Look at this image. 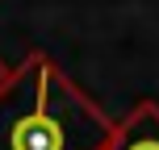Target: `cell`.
I'll list each match as a JSON object with an SVG mask.
<instances>
[{"mask_svg": "<svg viewBox=\"0 0 159 150\" xmlns=\"http://www.w3.org/2000/svg\"><path fill=\"white\" fill-rule=\"evenodd\" d=\"M117 121L34 50L0 79V150H105Z\"/></svg>", "mask_w": 159, "mask_h": 150, "instance_id": "6da1fadb", "label": "cell"}, {"mask_svg": "<svg viewBox=\"0 0 159 150\" xmlns=\"http://www.w3.org/2000/svg\"><path fill=\"white\" fill-rule=\"evenodd\" d=\"M105 150H159V104L143 100L113 125V138Z\"/></svg>", "mask_w": 159, "mask_h": 150, "instance_id": "7a4b0ae2", "label": "cell"}]
</instances>
